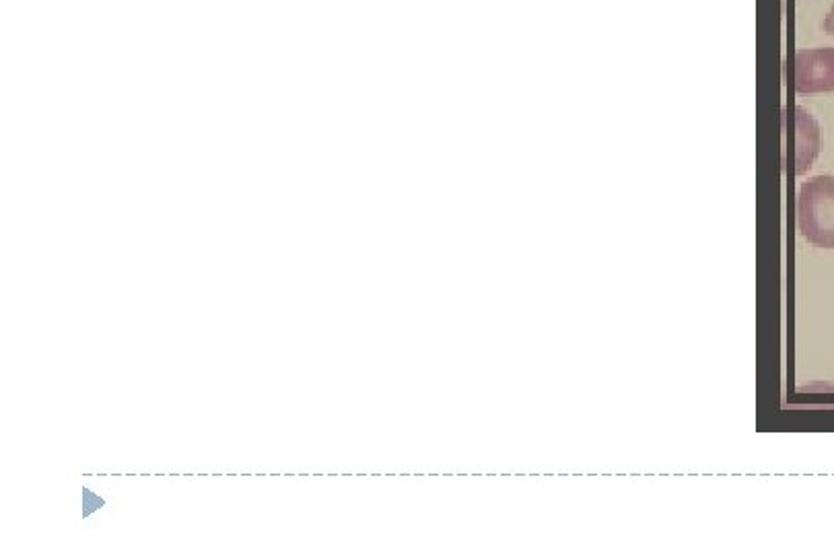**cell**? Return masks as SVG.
I'll return each instance as SVG.
<instances>
[{"instance_id":"1","label":"cell","mask_w":834,"mask_h":556,"mask_svg":"<svg viewBox=\"0 0 834 556\" xmlns=\"http://www.w3.org/2000/svg\"><path fill=\"white\" fill-rule=\"evenodd\" d=\"M795 223L812 246L834 250V178L818 176L802 184L795 202Z\"/></svg>"},{"instance_id":"3","label":"cell","mask_w":834,"mask_h":556,"mask_svg":"<svg viewBox=\"0 0 834 556\" xmlns=\"http://www.w3.org/2000/svg\"><path fill=\"white\" fill-rule=\"evenodd\" d=\"M795 173H806L820 153V128L802 108H795Z\"/></svg>"},{"instance_id":"2","label":"cell","mask_w":834,"mask_h":556,"mask_svg":"<svg viewBox=\"0 0 834 556\" xmlns=\"http://www.w3.org/2000/svg\"><path fill=\"white\" fill-rule=\"evenodd\" d=\"M793 87L802 95L834 91V48L799 50L793 58Z\"/></svg>"},{"instance_id":"4","label":"cell","mask_w":834,"mask_h":556,"mask_svg":"<svg viewBox=\"0 0 834 556\" xmlns=\"http://www.w3.org/2000/svg\"><path fill=\"white\" fill-rule=\"evenodd\" d=\"M824 29L828 31V33H834V7L830 9V13L826 15V19H824Z\"/></svg>"}]
</instances>
